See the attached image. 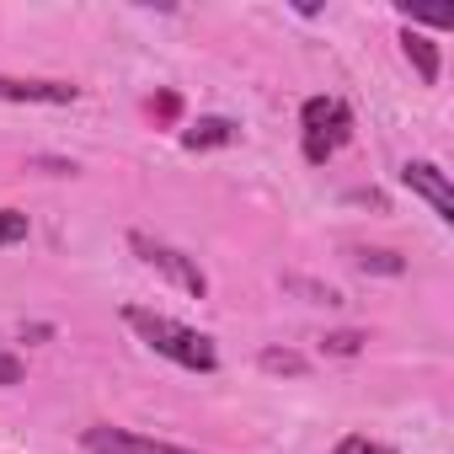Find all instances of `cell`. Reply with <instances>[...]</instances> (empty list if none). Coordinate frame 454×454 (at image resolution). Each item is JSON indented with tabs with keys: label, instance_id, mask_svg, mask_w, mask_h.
<instances>
[{
	"label": "cell",
	"instance_id": "7",
	"mask_svg": "<svg viewBox=\"0 0 454 454\" xmlns=\"http://www.w3.org/2000/svg\"><path fill=\"white\" fill-rule=\"evenodd\" d=\"M401 54L411 59V70L422 75V86H438V70H443V65H438V43H433V38H422V33L406 27V33H401Z\"/></svg>",
	"mask_w": 454,
	"mask_h": 454
},
{
	"label": "cell",
	"instance_id": "8",
	"mask_svg": "<svg viewBox=\"0 0 454 454\" xmlns=\"http://www.w3.org/2000/svg\"><path fill=\"white\" fill-rule=\"evenodd\" d=\"M236 139H241V129H236L231 118H198V123L182 134L187 150H219V145H236Z\"/></svg>",
	"mask_w": 454,
	"mask_h": 454
},
{
	"label": "cell",
	"instance_id": "6",
	"mask_svg": "<svg viewBox=\"0 0 454 454\" xmlns=\"http://www.w3.org/2000/svg\"><path fill=\"white\" fill-rule=\"evenodd\" d=\"M81 97L75 81H27V75H0V102H33V107H70Z\"/></svg>",
	"mask_w": 454,
	"mask_h": 454
},
{
	"label": "cell",
	"instance_id": "17",
	"mask_svg": "<svg viewBox=\"0 0 454 454\" xmlns=\"http://www.w3.org/2000/svg\"><path fill=\"white\" fill-rule=\"evenodd\" d=\"M150 113H160V118H176V113H182V102L166 91V97H155V102H150Z\"/></svg>",
	"mask_w": 454,
	"mask_h": 454
},
{
	"label": "cell",
	"instance_id": "16",
	"mask_svg": "<svg viewBox=\"0 0 454 454\" xmlns=\"http://www.w3.org/2000/svg\"><path fill=\"white\" fill-rule=\"evenodd\" d=\"M406 17L422 22V27H454V12H411V6H406Z\"/></svg>",
	"mask_w": 454,
	"mask_h": 454
},
{
	"label": "cell",
	"instance_id": "5",
	"mask_svg": "<svg viewBox=\"0 0 454 454\" xmlns=\"http://www.w3.org/2000/svg\"><path fill=\"white\" fill-rule=\"evenodd\" d=\"M401 187H411L443 224H454V187H449V176L433 160H406L401 166Z\"/></svg>",
	"mask_w": 454,
	"mask_h": 454
},
{
	"label": "cell",
	"instance_id": "4",
	"mask_svg": "<svg viewBox=\"0 0 454 454\" xmlns=\"http://www.w3.org/2000/svg\"><path fill=\"white\" fill-rule=\"evenodd\" d=\"M81 443L91 454H192L182 443H160V438H145V433H129V427H113V422H97L81 433Z\"/></svg>",
	"mask_w": 454,
	"mask_h": 454
},
{
	"label": "cell",
	"instance_id": "12",
	"mask_svg": "<svg viewBox=\"0 0 454 454\" xmlns=\"http://www.w3.org/2000/svg\"><path fill=\"white\" fill-rule=\"evenodd\" d=\"M364 332H326L321 337V353H332V358H353V353H364Z\"/></svg>",
	"mask_w": 454,
	"mask_h": 454
},
{
	"label": "cell",
	"instance_id": "13",
	"mask_svg": "<svg viewBox=\"0 0 454 454\" xmlns=\"http://www.w3.org/2000/svg\"><path fill=\"white\" fill-rule=\"evenodd\" d=\"M17 241H27V214L0 208V247H17Z\"/></svg>",
	"mask_w": 454,
	"mask_h": 454
},
{
	"label": "cell",
	"instance_id": "9",
	"mask_svg": "<svg viewBox=\"0 0 454 454\" xmlns=\"http://www.w3.org/2000/svg\"><path fill=\"white\" fill-rule=\"evenodd\" d=\"M262 374H289V380H300V374H310V358L305 353H294V348H262Z\"/></svg>",
	"mask_w": 454,
	"mask_h": 454
},
{
	"label": "cell",
	"instance_id": "3",
	"mask_svg": "<svg viewBox=\"0 0 454 454\" xmlns=\"http://www.w3.org/2000/svg\"><path fill=\"white\" fill-rule=\"evenodd\" d=\"M129 247H134V257H139L145 268H155L160 278H171L182 294H192V300L208 294V278H203V268H198L187 252H176V247H166V241H155V236H145V231H129Z\"/></svg>",
	"mask_w": 454,
	"mask_h": 454
},
{
	"label": "cell",
	"instance_id": "2",
	"mask_svg": "<svg viewBox=\"0 0 454 454\" xmlns=\"http://www.w3.org/2000/svg\"><path fill=\"white\" fill-rule=\"evenodd\" d=\"M353 139V107L342 97H310L300 107V150L310 166H326Z\"/></svg>",
	"mask_w": 454,
	"mask_h": 454
},
{
	"label": "cell",
	"instance_id": "14",
	"mask_svg": "<svg viewBox=\"0 0 454 454\" xmlns=\"http://www.w3.org/2000/svg\"><path fill=\"white\" fill-rule=\"evenodd\" d=\"M332 454H395L390 443H380V438H369V433H348Z\"/></svg>",
	"mask_w": 454,
	"mask_h": 454
},
{
	"label": "cell",
	"instance_id": "1",
	"mask_svg": "<svg viewBox=\"0 0 454 454\" xmlns=\"http://www.w3.org/2000/svg\"><path fill=\"white\" fill-rule=\"evenodd\" d=\"M123 321L139 332V342H145L150 353L171 358L176 369H192V374H214V369H219V348H214V337H203V332H192V326L160 316V310H145V305H129Z\"/></svg>",
	"mask_w": 454,
	"mask_h": 454
},
{
	"label": "cell",
	"instance_id": "10",
	"mask_svg": "<svg viewBox=\"0 0 454 454\" xmlns=\"http://www.w3.org/2000/svg\"><path fill=\"white\" fill-rule=\"evenodd\" d=\"M353 268H358V273H380V278H401V273H406V262H401L395 252H380V247H374V252L358 247V252H353Z\"/></svg>",
	"mask_w": 454,
	"mask_h": 454
},
{
	"label": "cell",
	"instance_id": "15",
	"mask_svg": "<svg viewBox=\"0 0 454 454\" xmlns=\"http://www.w3.org/2000/svg\"><path fill=\"white\" fill-rule=\"evenodd\" d=\"M27 380V364L17 353H0V385H22Z\"/></svg>",
	"mask_w": 454,
	"mask_h": 454
},
{
	"label": "cell",
	"instance_id": "11",
	"mask_svg": "<svg viewBox=\"0 0 454 454\" xmlns=\"http://www.w3.org/2000/svg\"><path fill=\"white\" fill-rule=\"evenodd\" d=\"M284 289H289V294H305L310 305H342V294H337L332 284H316V278H300V273H289Z\"/></svg>",
	"mask_w": 454,
	"mask_h": 454
}]
</instances>
